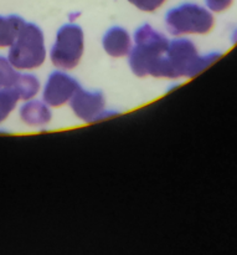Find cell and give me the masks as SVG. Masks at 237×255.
<instances>
[{
    "label": "cell",
    "instance_id": "15",
    "mask_svg": "<svg viewBox=\"0 0 237 255\" xmlns=\"http://www.w3.org/2000/svg\"><path fill=\"white\" fill-rule=\"evenodd\" d=\"M233 1L234 0H205V4L210 11L221 12L224 10L229 9Z\"/></svg>",
    "mask_w": 237,
    "mask_h": 255
},
{
    "label": "cell",
    "instance_id": "10",
    "mask_svg": "<svg viewBox=\"0 0 237 255\" xmlns=\"http://www.w3.org/2000/svg\"><path fill=\"white\" fill-rule=\"evenodd\" d=\"M25 22L26 21L19 15H0V47L11 46Z\"/></svg>",
    "mask_w": 237,
    "mask_h": 255
},
{
    "label": "cell",
    "instance_id": "11",
    "mask_svg": "<svg viewBox=\"0 0 237 255\" xmlns=\"http://www.w3.org/2000/svg\"><path fill=\"white\" fill-rule=\"evenodd\" d=\"M11 89L16 92L19 100L27 101V100L32 99L39 92L40 82L35 75L19 74V76H17L15 84L11 86Z\"/></svg>",
    "mask_w": 237,
    "mask_h": 255
},
{
    "label": "cell",
    "instance_id": "13",
    "mask_svg": "<svg viewBox=\"0 0 237 255\" xmlns=\"http://www.w3.org/2000/svg\"><path fill=\"white\" fill-rule=\"evenodd\" d=\"M19 72L16 69L10 64L7 59L4 56H0V90L11 87L16 81Z\"/></svg>",
    "mask_w": 237,
    "mask_h": 255
},
{
    "label": "cell",
    "instance_id": "16",
    "mask_svg": "<svg viewBox=\"0 0 237 255\" xmlns=\"http://www.w3.org/2000/svg\"><path fill=\"white\" fill-rule=\"evenodd\" d=\"M233 41L237 42V29H235V31L233 32Z\"/></svg>",
    "mask_w": 237,
    "mask_h": 255
},
{
    "label": "cell",
    "instance_id": "1",
    "mask_svg": "<svg viewBox=\"0 0 237 255\" xmlns=\"http://www.w3.org/2000/svg\"><path fill=\"white\" fill-rule=\"evenodd\" d=\"M221 52H209L200 55L195 44L188 39H176L169 41L164 59L159 69L158 77L179 79V77H195L206 67L220 59Z\"/></svg>",
    "mask_w": 237,
    "mask_h": 255
},
{
    "label": "cell",
    "instance_id": "3",
    "mask_svg": "<svg viewBox=\"0 0 237 255\" xmlns=\"http://www.w3.org/2000/svg\"><path fill=\"white\" fill-rule=\"evenodd\" d=\"M45 59L44 32L34 22H25L10 46L7 60L16 70H32L41 66Z\"/></svg>",
    "mask_w": 237,
    "mask_h": 255
},
{
    "label": "cell",
    "instance_id": "4",
    "mask_svg": "<svg viewBox=\"0 0 237 255\" xmlns=\"http://www.w3.org/2000/svg\"><path fill=\"white\" fill-rule=\"evenodd\" d=\"M165 24L171 35L208 34L214 26L211 11L201 5L185 2L169 10L165 15Z\"/></svg>",
    "mask_w": 237,
    "mask_h": 255
},
{
    "label": "cell",
    "instance_id": "14",
    "mask_svg": "<svg viewBox=\"0 0 237 255\" xmlns=\"http://www.w3.org/2000/svg\"><path fill=\"white\" fill-rule=\"evenodd\" d=\"M128 1L136 7H138L139 10L151 12L158 9L159 6H161L165 0H128Z\"/></svg>",
    "mask_w": 237,
    "mask_h": 255
},
{
    "label": "cell",
    "instance_id": "5",
    "mask_svg": "<svg viewBox=\"0 0 237 255\" xmlns=\"http://www.w3.org/2000/svg\"><path fill=\"white\" fill-rule=\"evenodd\" d=\"M83 31L76 24H66L59 29L56 41L52 45L50 57L52 64L60 69H74L83 54Z\"/></svg>",
    "mask_w": 237,
    "mask_h": 255
},
{
    "label": "cell",
    "instance_id": "7",
    "mask_svg": "<svg viewBox=\"0 0 237 255\" xmlns=\"http://www.w3.org/2000/svg\"><path fill=\"white\" fill-rule=\"evenodd\" d=\"M79 85L74 77L61 71L50 74L44 89L45 104L51 107H60L69 102Z\"/></svg>",
    "mask_w": 237,
    "mask_h": 255
},
{
    "label": "cell",
    "instance_id": "2",
    "mask_svg": "<svg viewBox=\"0 0 237 255\" xmlns=\"http://www.w3.org/2000/svg\"><path fill=\"white\" fill-rule=\"evenodd\" d=\"M134 42L136 45L129 52V66L133 74L138 77L147 75L158 77L169 40L149 24H144L134 32Z\"/></svg>",
    "mask_w": 237,
    "mask_h": 255
},
{
    "label": "cell",
    "instance_id": "9",
    "mask_svg": "<svg viewBox=\"0 0 237 255\" xmlns=\"http://www.w3.org/2000/svg\"><path fill=\"white\" fill-rule=\"evenodd\" d=\"M19 116L27 126H44L51 121V111L41 101H27L20 107Z\"/></svg>",
    "mask_w": 237,
    "mask_h": 255
},
{
    "label": "cell",
    "instance_id": "6",
    "mask_svg": "<svg viewBox=\"0 0 237 255\" xmlns=\"http://www.w3.org/2000/svg\"><path fill=\"white\" fill-rule=\"evenodd\" d=\"M70 106L75 115L87 124L97 122L118 114L116 111H106V100L101 91L89 92L81 86L76 90L72 99L70 100Z\"/></svg>",
    "mask_w": 237,
    "mask_h": 255
},
{
    "label": "cell",
    "instance_id": "8",
    "mask_svg": "<svg viewBox=\"0 0 237 255\" xmlns=\"http://www.w3.org/2000/svg\"><path fill=\"white\" fill-rule=\"evenodd\" d=\"M103 49L109 56L122 57L126 56L132 50V41L128 31L121 26H114L107 30L102 39Z\"/></svg>",
    "mask_w": 237,
    "mask_h": 255
},
{
    "label": "cell",
    "instance_id": "12",
    "mask_svg": "<svg viewBox=\"0 0 237 255\" xmlns=\"http://www.w3.org/2000/svg\"><path fill=\"white\" fill-rule=\"evenodd\" d=\"M19 101L16 92L11 87L0 90V124L14 111Z\"/></svg>",
    "mask_w": 237,
    "mask_h": 255
}]
</instances>
